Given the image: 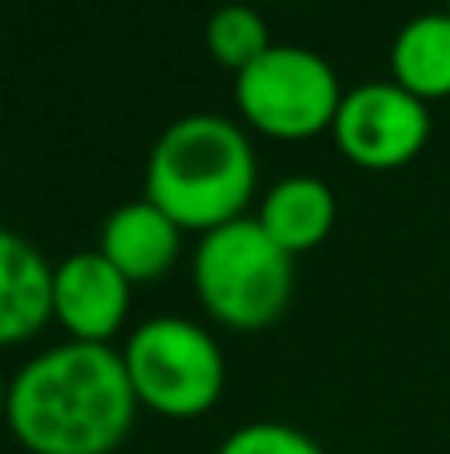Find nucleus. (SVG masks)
Returning a JSON list of instances; mask_svg holds the SVG:
<instances>
[{
	"label": "nucleus",
	"instance_id": "nucleus-1",
	"mask_svg": "<svg viewBox=\"0 0 450 454\" xmlns=\"http://www.w3.org/2000/svg\"><path fill=\"white\" fill-rule=\"evenodd\" d=\"M136 415L120 347L64 339L8 379L4 427L28 454H116Z\"/></svg>",
	"mask_w": 450,
	"mask_h": 454
},
{
	"label": "nucleus",
	"instance_id": "nucleus-2",
	"mask_svg": "<svg viewBox=\"0 0 450 454\" xmlns=\"http://www.w3.org/2000/svg\"><path fill=\"white\" fill-rule=\"evenodd\" d=\"M260 184L252 136L220 112H191L156 136L144 164V196L183 231L207 235L247 220Z\"/></svg>",
	"mask_w": 450,
	"mask_h": 454
},
{
	"label": "nucleus",
	"instance_id": "nucleus-3",
	"mask_svg": "<svg viewBox=\"0 0 450 454\" xmlns=\"http://www.w3.org/2000/svg\"><path fill=\"white\" fill-rule=\"evenodd\" d=\"M191 287L212 323L244 335L268 331L291 307L295 259L247 215L199 235L191 251Z\"/></svg>",
	"mask_w": 450,
	"mask_h": 454
},
{
	"label": "nucleus",
	"instance_id": "nucleus-4",
	"mask_svg": "<svg viewBox=\"0 0 450 454\" xmlns=\"http://www.w3.org/2000/svg\"><path fill=\"white\" fill-rule=\"evenodd\" d=\"M120 359L140 411L172 423L212 415L228 387V359L220 339L188 315L144 319L128 331Z\"/></svg>",
	"mask_w": 450,
	"mask_h": 454
},
{
	"label": "nucleus",
	"instance_id": "nucleus-5",
	"mask_svg": "<svg viewBox=\"0 0 450 454\" xmlns=\"http://www.w3.org/2000/svg\"><path fill=\"white\" fill-rule=\"evenodd\" d=\"M343 92L339 72L315 48L271 44L236 76V112L247 132L303 144L323 132L331 136Z\"/></svg>",
	"mask_w": 450,
	"mask_h": 454
},
{
	"label": "nucleus",
	"instance_id": "nucleus-6",
	"mask_svg": "<svg viewBox=\"0 0 450 454\" xmlns=\"http://www.w3.org/2000/svg\"><path fill=\"white\" fill-rule=\"evenodd\" d=\"M331 140L347 164L363 172H399L431 140V104L415 100L395 80H367L343 92Z\"/></svg>",
	"mask_w": 450,
	"mask_h": 454
},
{
	"label": "nucleus",
	"instance_id": "nucleus-7",
	"mask_svg": "<svg viewBox=\"0 0 450 454\" xmlns=\"http://www.w3.org/2000/svg\"><path fill=\"white\" fill-rule=\"evenodd\" d=\"M132 283L96 247L76 251L52 263V323L72 343L112 347L132 311Z\"/></svg>",
	"mask_w": 450,
	"mask_h": 454
},
{
	"label": "nucleus",
	"instance_id": "nucleus-8",
	"mask_svg": "<svg viewBox=\"0 0 450 454\" xmlns=\"http://www.w3.org/2000/svg\"><path fill=\"white\" fill-rule=\"evenodd\" d=\"M183 227L172 220L167 212H159L148 196L128 200V204L112 207L108 220L100 227L96 251L124 275L132 287L144 283H159L183 251Z\"/></svg>",
	"mask_w": 450,
	"mask_h": 454
},
{
	"label": "nucleus",
	"instance_id": "nucleus-9",
	"mask_svg": "<svg viewBox=\"0 0 450 454\" xmlns=\"http://www.w3.org/2000/svg\"><path fill=\"white\" fill-rule=\"evenodd\" d=\"M52 323V263L24 235L0 227V347H20Z\"/></svg>",
	"mask_w": 450,
	"mask_h": 454
},
{
	"label": "nucleus",
	"instance_id": "nucleus-10",
	"mask_svg": "<svg viewBox=\"0 0 450 454\" xmlns=\"http://www.w3.org/2000/svg\"><path fill=\"white\" fill-rule=\"evenodd\" d=\"M252 220L268 231V239L275 243V247H283L287 255L295 259V255L315 251L319 243L335 231L339 200H335V192L327 188L319 176L295 172V176L275 180L263 192Z\"/></svg>",
	"mask_w": 450,
	"mask_h": 454
},
{
	"label": "nucleus",
	"instance_id": "nucleus-11",
	"mask_svg": "<svg viewBox=\"0 0 450 454\" xmlns=\"http://www.w3.org/2000/svg\"><path fill=\"white\" fill-rule=\"evenodd\" d=\"M391 80L423 104L450 100V8L419 12L395 32Z\"/></svg>",
	"mask_w": 450,
	"mask_h": 454
},
{
	"label": "nucleus",
	"instance_id": "nucleus-12",
	"mask_svg": "<svg viewBox=\"0 0 450 454\" xmlns=\"http://www.w3.org/2000/svg\"><path fill=\"white\" fill-rule=\"evenodd\" d=\"M204 44H207V56H212L220 68H228L239 76V72H244L247 64L260 60L275 40H271L268 20H263L260 8L220 4L204 24Z\"/></svg>",
	"mask_w": 450,
	"mask_h": 454
},
{
	"label": "nucleus",
	"instance_id": "nucleus-13",
	"mask_svg": "<svg viewBox=\"0 0 450 454\" xmlns=\"http://www.w3.org/2000/svg\"><path fill=\"white\" fill-rule=\"evenodd\" d=\"M215 454H327L311 439L307 431L279 419H260V423H244L215 447Z\"/></svg>",
	"mask_w": 450,
	"mask_h": 454
},
{
	"label": "nucleus",
	"instance_id": "nucleus-14",
	"mask_svg": "<svg viewBox=\"0 0 450 454\" xmlns=\"http://www.w3.org/2000/svg\"><path fill=\"white\" fill-rule=\"evenodd\" d=\"M4 407H8V379L0 375V423H4Z\"/></svg>",
	"mask_w": 450,
	"mask_h": 454
},
{
	"label": "nucleus",
	"instance_id": "nucleus-15",
	"mask_svg": "<svg viewBox=\"0 0 450 454\" xmlns=\"http://www.w3.org/2000/svg\"><path fill=\"white\" fill-rule=\"evenodd\" d=\"M446 8H450V0H446Z\"/></svg>",
	"mask_w": 450,
	"mask_h": 454
}]
</instances>
